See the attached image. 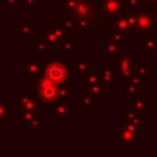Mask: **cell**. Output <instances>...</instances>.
I'll return each mask as SVG.
<instances>
[{
	"label": "cell",
	"instance_id": "obj_1",
	"mask_svg": "<svg viewBox=\"0 0 157 157\" xmlns=\"http://www.w3.org/2000/svg\"><path fill=\"white\" fill-rule=\"evenodd\" d=\"M46 77L48 80H51L52 83L59 84L62 81H65V78L68 77V69L59 62H52L47 66Z\"/></svg>",
	"mask_w": 157,
	"mask_h": 157
},
{
	"label": "cell",
	"instance_id": "obj_2",
	"mask_svg": "<svg viewBox=\"0 0 157 157\" xmlns=\"http://www.w3.org/2000/svg\"><path fill=\"white\" fill-rule=\"evenodd\" d=\"M39 92H40V97L43 98L47 102H51V101L57 99L58 97V87L55 86V83H52L51 80H43L39 84Z\"/></svg>",
	"mask_w": 157,
	"mask_h": 157
}]
</instances>
